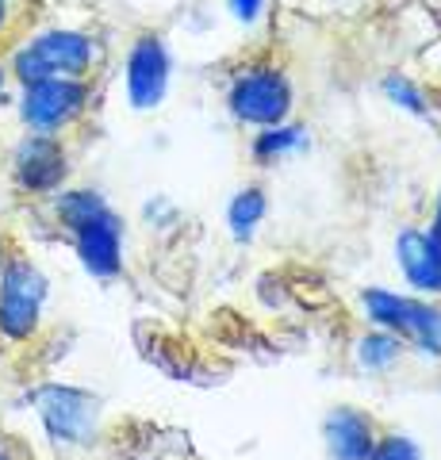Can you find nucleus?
<instances>
[{
    "label": "nucleus",
    "mask_w": 441,
    "mask_h": 460,
    "mask_svg": "<svg viewBox=\"0 0 441 460\" xmlns=\"http://www.w3.org/2000/svg\"><path fill=\"white\" fill-rule=\"evenodd\" d=\"M54 208H58V219L66 223V230L74 234V246H77V257L84 261V269L101 280L119 277L123 223H119V215L104 204V196L93 189H77V192H62Z\"/></svg>",
    "instance_id": "nucleus-1"
},
{
    "label": "nucleus",
    "mask_w": 441,
    "mask_h": 460,
    "mask_svg": "<svg viewBox=\"0 0 441 460\" xmlns=\"http://www.w3.org/2000/svg\"><path fill=\"white\" fill-rule=\"evenodd\" d=\"M93 62H96V42L89 35L54 27V31H39L35 39H27L12 54V74H16L20 84H35L47 77H89Z\"/></svg>",
    "instance_id": "nucleus-2"
},
{
    "label": "nucleus",
    "mask_w": 441,
    "mask_h": 460,
    "mask_svg": "<svg viewBox=\"0 0 441 460\" xmlns=\"http://www.w3.org/2000/svg\"><path fill=\"white\" fill-rule=\"evenodd\" d=\"M292 81L273 62H253L238 69L226 89V111L250 127H277L292 115Z\"/></svg>",
    "instance_id": "nucleus-3"
},
{
    "label": "nucleus",
    "mask_w": 441,
    "mask_h": 460,
    "mask_svg": "<svg viewBox=\"0 0 441 460\" xmlns=\"http://www.w3.org/2000/svg\"><path fill=\"white\" fill-rule=\"evenodd\" d=\"M42 304H47V277L27 257H4V265H0V338H35L42 323Z\"/></svg>",
    "instance_id": "nucleus-4"
},
{
    "label": "nucleus",
    "mask_w": 441,
    "mask_h": 460,
    "mask_svg": "<svg viewBox=\"0 0 441 460\" xmlns=\"http://www.w3.org/2000/svg\"><path fill=\"white\" fill-rule=\"evenodd\" d=\"M365 311L380 330H388L400 341H410L415 349L441 357V307L426 304L419 296H395V292H380L368 288L361 296Z\"/></svg>",
    "instance_id": "nucleus-5"
},
{
    "label": "nucleus",
    "mask_w": 441,
    "mask_h": 460,
    "mask_svg": "<svg viewBox=\"0 0 441 460\" xmlns=\"http://www.w3.org/2000/svg\"><path fill=\"white\" fill-rule=\"evenodd\" d=\"M89 81L84 77H47L35 84H23L20 115L35 135H58L62 127L77 123L89 108Z\"/></svg>",
    "instance_id": "nucleus-6"
},
{
    "label": "nucleus",
    "mask_w": 441,
    "mask_h": 460,
    "mask_svg": "<svg viewBox=\"0 0 441 460\" xmlns=\"http://www.w3.org/2000/svg\"><path fill=\"white\" fill-rule=\"evenodd\" d=\"M169 93V50L162 35H138L127 54V96L135 111H154Z\"/></svg>",
    "instance_id": "nucleus-7"
},
{
    "label": "nucleus",
    "mask_w": 441,
    "mask_h": 460,
    "mask_svg": "<svg viewBox=\"0 0 441 460\" xmlns=\"http://www.w3.org/2000/svg\"><path fill=\"white\" fill-rule=\"evenodd\" d=\"M69 172L66 146L54 135H35L20 142L16 150V184L27 192H54Z\"/></svg>",
    "instance_id": "nucleus-8"
},
{
    "label": "nucleus",
    "mask_w": 441,
    "mask_h": 460,
    "mask_svg": "<svg viewBox=\"0 0 441 460\" xmlns=\"http://www.w3.org/2000/svg\"><path fill=\"white\" fill-rule=\"evenodd\" d=\"M39 402H42V422H47L50 438H58L66 445H77V441L93 438L96 402L84 392H74V387H47Z\"/></svg>",
    "instance_id": "nucleus-9"
},
{
    "label": "nucleus",
    "mask_w": 441,
    "mask_h": 460,
    "mask_svg": "<svg viewBox=\"0 0 441 460\" xmlns=\"http://www.w3.org/2000/svg\"><path fill=\"white\" fill-rule=\"evenodd\" d=\"M322 434H326V449H331L334 460H368L380 429L365 411L338 407V411L326 414Z\"/></svg>",
    "instance_id": "nucleus-10"
},
{
    "label": "nucleus",
    "mask_w": 441,
    "mask_h": 460,
    "mask_svg": "<svg viewBox=\"0 0 441 460\" xmlns=\"http://www.w3.org/2000/svg\"><path fill=\"white\" fill-rule=\"evenodd\" d=\"M395 253H400V269L410 288L441 296V242L430 230H403Z\"/></svg>",
    "instance_id": "nucleus-11"
},
{
    "label": "nucleus",
    "mask_w": 441,
    "mask_h": 460,
    "mask_svg": "<svg viewBox=\"0 0 441 460\" xmlns=\"http://www.w3.org/2000/svg\"><path fill=\"white\" fill-rule=\"evenodd\" d=\"M265 192L261 189H242L234 199H231V208H226V219H231V234L234 238H253V230L261 226L265 219Z\"/></svg>",
    "instance_id": "nucleus-12"
},
{
    "label": "nucleus",
    "mask_w": 441,
    "mask_h": 460,
    "mask_svg": "<svg viewBox=\"0 0 441 460\" xmlns=\"http://www.w3.org/2000/svg\"><path fill=\"white\" fill-rule=\"evenodd\" d=\"M295 142H300V131H295V127H284V123L261 127L258 142H253V157H258V162H273V157L295 150Z\"/></svg>",
    "instance_id": "nucleus-13"
},
{
    "label": "nucleus",
    "mask_w": 441,
    "mask_h": 460,
    "mask_svg": "<svg viewBox=\"0 0 441 460\" xmlns=\"http://www.w3.org/2000/svg\"><path fill=\"white\" fill-rule=\"evenodd\" d=\"M368 460H422V453H419V445L403 434H380Z\"/></svg>",
    "instance_id": "nucleus-14"
},
{
    "label": "nucleus",
    "mask_w": 441,
    "mask_h": 460,
    "mask_svg": "<svg viewBox=\"0 0 441 460\" xmlns=\"http://www.w3.org/2000/svg\"><path fill=\"white\" fill-rule=\"evenodd\" d=\"M400 345H403V341L395 338V334L380 330V334H373V338L361 345V349H368V353H361V361H365V365H373V368H384V365H392L395 357H400Z\"/></svg>",
    "instance_id": "nucleus-15"
},
{
    "label": "nucleus",
    "mask_w": 441,
    "mask_h": 460,
    "mask_svg": "<svg viewBox=\"0 0 441 460\" xmlns=\"http://www.w3.org/2000/svg\"><path fill=\"white\" fill-rule=\"evenodd\" d=\"M384 93H388L395 104H403L407 111H426L422 93H419L410 81H403V77H388V81H384Z\"/></svg>",
    "instance_id": "nucleus-16"
},
{
    "label": "nucleus",
    "mask_w": 441,
    "mask_h": 460,
    "mask_svg": "<svg viewBox=\"0 0 441 460\" xmlns=\"http://www.w3.org/2000/svg\"><path fill=\"white\" fill-rule=\"evenodd\" d=\"M226 4H231V12H234V16H238L242 23H253V20L261 16L265 0H226Z\"/></svg>",
    "instance_id": "nucleus-17"
},
{
    "label": "nucleus",
    "mask_w": 441,
    "mask_h": 460,
    "mask_svg": "<svg viewBox=\"0 0 441 460\" xmlns=\"http://www.w3.org/2000/svg\"><path fill=\"white\" fill-rule=\"evenodd\" d=\"M12 4L16 0H0V31H8V23H12Z\"/></svg>",
    "instance_id": "nucleus-18"
},
{
    "label": "nucleus",
    "mask_w": 441,
    "mask_h": 460,
    "mask_svg": "<svg viewBox=\"0 0 441 460\" xmlns=\"http://www.w3.org/2000/svg\"><path fill=\"white\" fill-rule=\"evenodd\" d=\"M0 265H4V242H0Z\"/></svg>",
    "instance_id": "nucleus-19"
},
{
    "label": "nucleus",
    "mask_w": 441,
    "mask_h": 460,
    "mask_svg": "<svg viewBox=\"0 0 441 460\" xmlns=\"http://www.w3.org/2000/svg\"><path fill=\"white\" fill-rule=\"evenodd\" d=\"M0 84H4V66H0Z\"/></svg>",
    "instance_id": "nucleus-20"
},
{
    "label": "nucleus",
    "mask_w": 441,
    "mask_h": 460,
    "mask_svg": "<svg viewBox=\"0 0 441 460\" xmlns=\"http://www.w3.org/2000/svg\"><path fill=\"white\" fill-rule=\"evenodd\" d=\"M434 238H437V242H441V230H437V234H434Z\"/></svg>",
    "instance_id": "nucleus-21"
},
{
    "label": "nucleus",
    "mask_w": 441,
    "mask_h": 460,
    "mask_svg": "<svg viewBox=\"0 0 441 460\" xmlns=\"http://www.w3.org/2000/svg\"><path fill=\"white\" fill-rule=\"evenodd\" d=\"M0 460H8V456H4V453H0Z\"/></svg>",
    "instance_id": "nucleus-22"
}]
</instances>
